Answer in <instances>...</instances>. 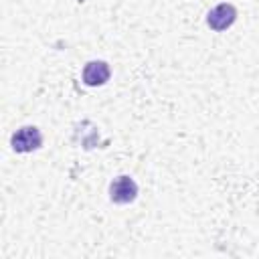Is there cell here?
I'll use <instances>...</instances> for the list:
<instances>
[{"mask_svg":"<svg viewBox=\"0 0 259 259\" xmlns=\"http://www.w3.org/2000/svg\"><path fill=\"white\" fill-rule=\"evenodd\" d=\"M10 146L14 152L18 154H28V152H34L42 146V134L38 127L34 125H22L18 127L12 138H10Z\"/></svg>","mask_w":259,"mask_h":259,"instance_id":"6da1fadb","label":"cell"},{"mask_svg":"<svg viewBox=\"0 0 259 259\" xmlns=\"http://www.w3.org/2000/svg\"><path fill=\"white\" fill-rule=\"evenodd\" d=\"M235 20H237V8L231 2H221L214 8H210L206 14V24L214 32H223V30L231 28L235 24Z\"/></svg>","mask_w":259,"mask_h":259,"instance_id":"7a4b0ae2","label":"cell"},{"mask_svg":"<svg viewBox=\"0 0 259 259\" xmlns=\"http://www.w3.org/2000/svg\"><path fill=\"white\" fill-rule=\"evenodd\" d=\"M109 198L115 204H130L138 198V184L132 176L121 174L111 180L109 184Z\"/></svg>","mask_w":259,"mask_h":259,"instance_id":"3957f363","label":"cell"},{"mask_svg":"<svg viewBox=\"0 0 259 259\" xmlns=\"http://www.w3.org/2000/svg\"><path fill=\"white\" fill-rule=\"evenodd\" d=\"M109 77H111V69L105 61H89L81 73V79L87 87H101L109 81Z\"/></svg>","mask_w":259,"mask_h":259,"instance_id":"277c9868","label":"cell"}]
</instances>
